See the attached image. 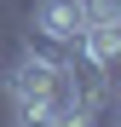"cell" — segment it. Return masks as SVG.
Instances as JSON below:
<instances>
[{
  "instance_id": "cell-1",
  "label": "cell",
  "mask_w": 121,
  "mask_h": 127,
  "mask_svg": "<svg viewBox=\"0 0 121 127\" xmlns=\"http://www.w3.org/2000/svg\"><path fill=\"white\" fill-rule=\"evenodd\" d=\"M58 64H64V58H40V52L23 46V58L0 75V81H6L12 110H23V104H46V98H52V87H58Z\"/></svg>"
},
{
  "instance_id": "cell-2",
  "label": "cell",
  "mask_w": 121,
  "mask_h": 127,
  "mask_svg": "<svg viewBox=\"0 0 121 127\" xmlns=\"http://www.w3.org/2000/svg\"><path fill=\"white\" fill-rule=\"evenodd\" d=\"M87 29V12L81 0H40L35 6V40H52V46H75V35Z\"/></svg>"
},
{
  "instance_id": "cell-3",
  "label": "cell",
  "mask_w": 121,
  "mask_h": 127,
  "mask_svg": "<svg viewBox=\"0 0 121 127\" xmlns=\"http://www.w3.org/2000/svg\"><path fill=\"white\" fill-rule=\"evenodd\" d=\"M75 58H87L92 69H115V58H121V17H104V23H87L75 35V46H69Z\"/></svg>"
}]
</instances>
